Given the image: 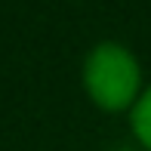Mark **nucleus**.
I'll return each mask as SVG.
<instances>
[{"mask_svg":"<svg viewBox=\"0 0 151 151\" xmlns=\"http://www.w3.org/2000/svg\"><path fill=\"white\" fill-rule=\"evenodd\" d=\"M83 86L90 99L105 111L133 108L142 96V71L136 56L123 43L102 40L83 62Z\"/></svg>","mask_w":151,"mask_h":151,"instance_id":"1","label":"nucleus"},{"mask_svg":"<svg viewBox=\"0 0 151 151\" xmlns=\"http://www.w3.org/2000/svg\"><path fill=\"white\" fill-rule=\"evenodd\" d=\"M129 123H133L136 139L142 142L151 151V86L139 96V102L133 105V114H129Z\"/></svg>","mask_w":151,"mask_h":151,"instance_id":"2","label":"nucleus"}]
</instances>
